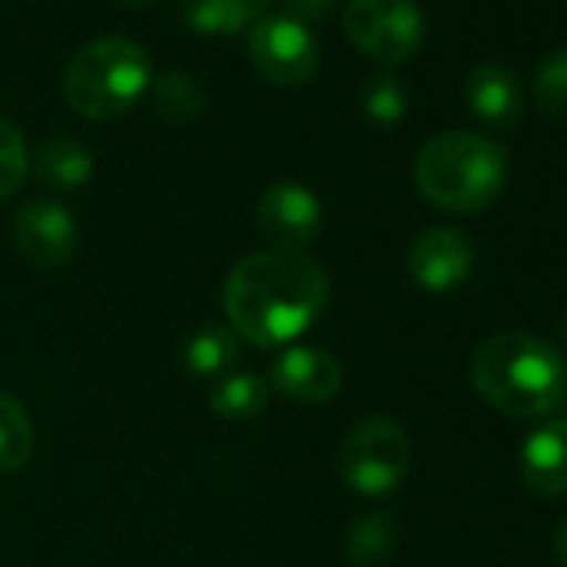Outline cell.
<instances>
[{
    "instance_id": "8992f818",
    "label": "cell",
    "mask_w": 567,
    "mask_h": 567,
    "mask_svg": "<svg viewBox=\"0 0 567 567\" xmlns=\"http://www.w3.org/2000/svg\"><path fill=\"white\" fill-rule=\"evenodd\" d=\"M344 34L378 64H404L424 41V14L414 0H351L344 8Z\"/></svg>"
},
{
    "instance_id": "30bf717a",
    "label": "cell",
    "mask_w": 567,
    "mask_h": 567,
    "mask_svg": "<svg viewBox=\"0 0 567 567\" xmlns=\"http://www.w3.org/2000/svg\"><path fill=\"white\" fill-rule=\"evenodd\" d=\"M344 381L341 361L311 344H288L280 348L270 361L267 384L280 398H288L295 404H328Z\"/></svg>"
},
{
    "instance_id": "9a60e30c",
    "label": "cell",
    "mask_w": 567,
    "mask_h": 567,
    "mask_svg": "<svg viewBox=\"0 0 567 567\" xmlns=\"http://www.w3.org/2000/svg\"><path fill=\"white\" fill-rule=\"evenodd\" d=\"M240 358V338L227 324H200L181 351L184 371L197 381H220Z\"/></svg>"
},
{
    "instance_id": "3957f363",
    "label": "cell",
    "mask_w": 567,
    "mask_h": 567,
    "mask_svg": "<svg viewBox=\"0 0 567 567\" xmlns=\"http://www.w3.org/2000/svg\"><path fill=\"white\" fill-rule=\"evenodd\" d=\"M507 181V151L474 131H447L431 137L414 157V184L421 197L451 214H477L491 207Z\"/></svg>"
},
{
    "instance_id": "7402d4cb",
    "label": "cell",
    "mask_w": 567,
    "mask_h": 567,
    "mask_svg": "<svg viewBox=\"0 0 567 567\" xmlns=\"http://www.w3.org/2000/svg\"><path fill=\"white\" fill-rule=\"evenodd\" d=\"M361 104L368 121H374L378 127H394L408 114V84L398 74L384 71L368 81Z\"/></svg>"
},
{
    "instance_id": "484cf974",
    "label": "cell",
    "mask_w": 567,
    "mask_h": 567,
    "mask_svg": "<svg viewBox=\"0 0 567 567\" xmlns=\"http://www.w3.org/2000/svg\"><path fill=\"white\" fill-rule=\"evenodd\" d=\"M124 8H144V4H151V0H121Z\"/></svg>"
},
{
    "instance_id": "8fae6325",
    "label": "cell",
    "mask_w": 567,
    "mask_h": 567,
    "mask_svg": "<svg viewBox=\"0 0 567 567\" xmlns=\"http://www.w3.org/2000/svg\"><path fill=\"white\" fill-rule=\"evenodd\" d=\"M474 244L457 227H431L408 250V274L427 295H447L471 277Z\"/></svg>"
},
{
    "instance_id": "4316f807",
    "label": "cell",
    "mask_w": 567,
    "mask_h": 567,
    "mask_svg": "<svg viewBox=\"0 0 567 567\" xmlns=\"http://www.w3.org/2000/svg\"><path fill=\"white\" fill-rule=\"evenodd\" d=\"M560 331H564V344H567V318H564V328Z\"/></svg>"
},
{
    "instance_id": "52a82bcc",
    "label": "cell",
    "mask_w": 567,
    "mask_h": 567,
    "mask_svg": "<svg viewBox=\"0 0 567 567\" xmlns=\"http://www.w3.org/2000/svg\"><path fill=\"white\" fill-rule=\"evenodd\" d=\"M247 54L257 74L280 87L308 84L318 74L321 51L308 24L291 14H267L250 28Z\"/></svg>"
},
{
    "instance_id": "44dd1931",
    "label": "cell",
    "mask_w": 567,
    "mask_h": 567,
    "mask_svg": "<svg viewBox=\"0 0 567 567\" xmlns=\"http://www.w3.org/2000/svg\"><path fill=\"white\" fill-rule=\"evenodd\" d=\"M530 94H534V104L540 107V114L557 117V121L567 117V48L550 51L537 64Z\"/></svg>"
},
{
    "instance_id": "ffe728a7",
    "label": "cell",
    "mask_w": 567,
    "mask_h": 567,
    "mask_svg": "<svg viewBox=\"0 0 567 567\" xmlns=\"http://www.w3.org/2000/svg\"><path fill=\"white\" fill-rule=\"evenodd\" d=\"M34 454V421L21 398L0 391V474L21 471Z\"/></svg>"
},
{
    "instance_id": "9c48e42d",
    "label": "cell",
    "mask_w": 567,
    "mask_h": 567,
    "mask_svg": "<svg viewBox=\"0 0 567 567\" xmlns=\"http://www.w3.org/2000/svg\"><path fill=\"white\" fill-rule=\"evenodd\" d=\"M11 234H14V244H18L21 257L28 264H34L38 270L64 267L74 257L78 237H81L74 214L61 200H51V197L28 200L14 214Z\"/></svg>"
},
{
    "instance_id": "e0dca14e",
    "label": "cell",
    "mask_w": 567,
    "mask_h": 567,
    "mask_svg": "<svg viewBox=\"0 0 567 567\" xmlns=\"http://www.w3.org/2000/svg\"><path fill=\"white\" fill-rule=\"evenodd\" d=\"M401 524L391 511H371L348 530L344 554L354 567H384L398 550Z\"/></svg>"
},
{
    "instance_id": "7a4b0ae2",
    "label": "cell",
    "mask_w": 567,
    "mask_h": 567,
    "mask_svg": "<svg viewBox=\"0 0 567 567\" xmlns=\"http://www.w3.org/2000/svg\"><path fill=\"white\" fill-rule=\"evenodd\" d=\"M474 391L507 417H544L567 398V361L534 334L504 331L477 344L467 364Z\"/></svg>"
},
{
    "instance_id": "5b68a950",
    "label": "cell",
    "mask_w": 567,
    "mask_h": 567,
    "mask_svg": "<svg viewBox=\"0 0 567 567\" xmlns=\"http://www.w3.org/2000/svg\"><path fill=\"white\" fill-rule=\"evenodd\" d=\"M411 467L408 431L388 414L361 417L341 444V477L364 497L391 494Z\"/></svg>"
},
{
    "instance_id": "d4e9b609",
    "label": "cell",
    "mask_w": 567,
    "mask_h": 567,
    "mask_svg": "<svg viewBox=\"0 0 567 567\" xmlns=\"http://www.w3.org/2000/svg\"><path fill=\"white\" fill-rule=\"evenodd\" d=\"M554 557H557V564H560V567H567V517H564V524L557 527V537H554Z\"/></svg>"
},
{
    "instance_id": "ac0fdd59",
    "label": "cell",
    "mask_w": 567,
    "mask_h": 567,
    "mask_svg": "<svg viewBox=\"0 0 567 567\" xmlns=\"http://www.w3.org/2000/svg\"><path fill=\"white\" fill-rule=\"evenodd\" d=\"M270 384L257 371H230L210 388V408L224 421H250L267 408Z\"/></svg>"
},
{
    "instance_id": "603a6c76",
    "label": "cell",
    "mask_w": 567,
    "mask_h": 567,
    "mask_svg": "<svg viewBox=\"0 0 567 567\" xmlns=\"http://www.w3.org/2000/svg\"><path fill=\"white\" fill-rule=\"evenodd\" d=\"M31 174V151L14 121L0 117V200L18 194Z\"/></svg>"
},
{
    "instance_id": "5bb4252c",
    "label": "cell",
    "mask_w": 567,
    "mask_h": 567,
    "mask_svg": "<svg viewBox=\"0 0 567 567\" xmlns=\"http://www.w3.org/2000/svg\"><path fill=\"white\" fill-rule=\"evenodd\" d=\"M31 171L51 190H78L94 177V157L74 137H48L34 147Z\"/></svg>"
},
{
    "instance_id": "277c9868",
    "label": "cell",
    "mask_w": 567,
    "mask_h": 567,
    "mask_svg": "<svg viewBox=\"0 0 567 567\" xmlns=\"http://www.w3.org/2000/svg\"><path fill=\"white\" fill-rule=\"evenodd\" d=\"M151 87V58L131 38H97L81 48L64 71L68 104L91 121L127 114Z\"/></svg>"
},
{
    "instance_id": "7c38bea8",
    "label": "cell",
    "mask_w": 567,
    "mask_h": 567,
    "mask_svg": "<svg viewBox=\"0 0 567 567\" xmlns=\"http://www.w3.org/2000/svg\"><path fill=\"white\" fill-rule=\"evenodd\" d=\"M520 481L540 497L567 494V421H547L520 444Z\"/></svg>"
},
{
    "instance_id": "d6986e66",
    "label": "cell",
    "mask_w": 567,
    "mask_h": 567,
    "mask_svg": "<svg viewBox=\"0 0 567 567\" xmlns=\"http://www.w3.org/2000/svg\"><path fill=\"white\" fill-rule=\"evenodd\" d=\"M151 97L157 117H164L167 124H194L207 111V94L200 81L184 71H167L164 78H157L151 84Z\"/></svg>"
},
{
    "instance_id": "ba28073f",
    "label": "cell",
    "mask_w": 567,
    "mask_h": 567,
    "mask_svg": "<svg viewBox=\"0 0 567 567\" xmlns=\"http://www.w3.org/2000/svg\"><path fill=\"white\" fill-rule=\"evenodd\" d=\"M321 200L315 190L295 181H277L264 187L257 200V230L267 240V250L305 254L308 244L321 234Z\"/></svg>"
},
{
    "instance_id": "cb8c5ba5",
    "label": "cell",
    "mask_w": 567,
    "mask_h": 567,
    "mask_svg": "<svg viewBox=\"0 0 567 567\" xmlns=\"http://www.w3.org/2000/svg\"><path fill=\"white\" fill-rule=\"evenodd\" d=\"M284 4H288L291 18L305 24V21H324L334 11L338 0H284Z\"/></svg>"
},
{
    "instance_id": "6da1fadb",
    "label": "cell",
    "mask_w": 567,
    "mask_h": 567,
    "mask_svg": "<svg viewBox=\"0 0 567 567\" xmlns=\"http://www.w3.org/2000/svg\"><path fill=\"white\" fill-rule=\"evenodd\" d=\"M331 277L321 260L295 250L240 257L224 280L227 328L254 348L295 344L328 308Z\"/></svg>"
},
{
    "instance_id": "4fadbf2b",
    "label": "cell",
    "mask_w": 567,
    "mask_h": 567,
    "mask_svg": "<svg viewBox=\"0 0 567 567\" xmlns=\"http://www.w3.org/2000/svg\"><path fill=\"white\" fill-rule=\"evenodd\" d=\"M471 114L491 127H511L520 117V84L504 64H481L464 81Z\"/></svg>"
},
{
    "instance_id": "2e32d148",
    "label": "cell",
    "mask_w": 567,
    "mask_h": 567,
    "mask_svg": "<svg viewBox=\"0 0 567 567\" xmlns=\"http://www.w3.org/2000/svg\"><path fill=\"white\" fill-rule=\"evenodd\" d=\"M181 18L207 38H230L267 18V0H181Z\"/></svg>"
}]
</instances>
